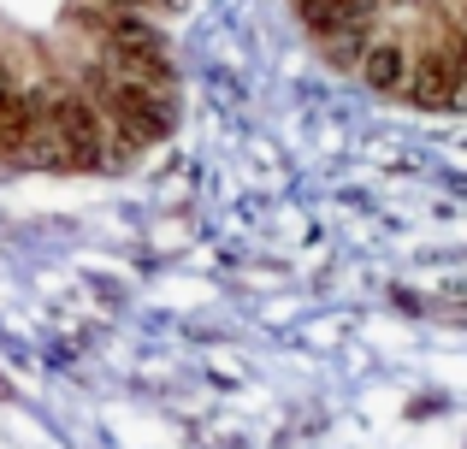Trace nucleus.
Wrapping results in <instances>:
<instances>
[{
	"mask_svg": "<svg viewBox=\"0 0 467 449\" xmlns=\"http://www.w3.org/2000/svg\"><path fill=\"white\" fill-rule=\"evenodd\" d=\"M414 107H462V83H456V59H450V42L426 47V54H409V83H402Z\"/></svg>",
	"mask_w": 467,
	"mask_h": 449,
	"instance_id": "obj_1",
	"label": "nucleus"
},
{
	"mask_svg": "<svg viewBox=\"0 0 467 449\" xmlns=\"http://www.w3.org/2000/svg\"><path fill=\"white\" fill-rule=\"evenodd\" d=\"M355 71H361L373 89H397L402 95V83H409V47L397 42V36H367V47H361V59H355Z\"/></svg>",
	"mask_w": 467,
	"mask_h": 449,
	"instance_id": "obj_2",
	"label": "nucleus"
},
{
	"mask_svg": "<svg viewBox=\"0 0 467 449\" xmlns=\"http://www.w3.org/2000/svg\"><path fill=\"white\" fill-rule=\"evenodd\" d=\"M450 59H456V83H462V107H467V36L450 42Z\"/></svg>",
	"mask_w": 467,
	"mask_h": 449,
	"instance_id": "obj_3",
	"label": "nucleus"
}]
</instances>
